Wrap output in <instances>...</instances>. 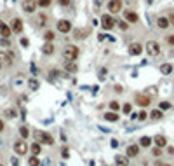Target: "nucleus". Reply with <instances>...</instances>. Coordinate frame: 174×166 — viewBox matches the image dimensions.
Returning <instances> with one entry per match:
<instances>
[{
	"label": "nucleus",
	"mask_w": 174,
	"mask_h": 166,
	"mask_svg": "<svg viewBox=\"0 0 174 166\" xmlns=\"http://www.w3.org/2000/svg\"><path fill=\"white\" fill-rule=\"evenodd\" d=\"M35 140L39 142V144H44V145H52L54 144V138H52L51 133H47V131H42V129H37L33 133Z\"/></svg>",
	"instance_id": "f257e3e1"
},
{
	"label": "nucleus",
	"mask_w": 174,
	"mask_h": 166,
	"mask_svg": "<svg viewBox=\"0 0 174 166\" xmlns=\"http://www.w3.org/2000/svg\"><path fill=\"white\" fill-rule=\"evenodd\" d=\"M78 54H80V49H78L77 46H66V47L63 49V58H65L66 61H75L78 58Z\"/></svg>",
	"instance_id": "f03ea898"
},
{
	"label": "nucleus",
	"mask_w": 174,
	"mask_h": 166,
	"mask_svg": "<svg viewBox=\"0 0 174 166\" xmlns=\"http://www.w3.org/2000/svg\"><path fill=\"white\" fill-rule=\"evenodd\" d=\"M160 44L157 42V40H148L146 42V52H148V56H152V58H157L158 54H160Z\"/></svg>",
	"instance_id": "7ed1b4c3"
},
{
	"label": "nucleus",
	"mask_w": 174,
	"mask_h": 166,
	"mask_svg": "<svg viewBox=\"0 0 174 166\" xmlns=\"http://www.w3.org/2000/svg\"><path fill=\"white\" fill-rule=\"evenodd\" d=\"M14 60H16V54L12 51H0V63L2 65L11 66L14 63Z\"/></svg>",
	"instance_id": "20e7f679"
},
{
	"label": "nucleus",
	"mask_w": 174,
	"mask_h": 166,
	"mask_svg": "<svg viewBox=\"0 0 174 166\" xmlns=\"http://www.w3.org/2000/svg\"><path fill=\"white\" fill-rule=\"evenodd\" d=\"M113 26H115V19H113V16L103 14V16H101V28H103V30H113Z\"/></svg>",
	"instance_id": "39448f33"
},
{
	"label": "nucleus",
	"mask_w": 174,
	"mask_h": 166,
	"mask_svg": "<svg viewBox=\"0 0 174 166\" xmlns=\"http://www.w3.org/2000/svg\"><path fill=\"white\" fill-rule=\"evenodd\" d=\"M56 28H57V32H61V33H70V32L73 30L71 21H68V19H59Z\"/></svg>",
	"instance_id": "423d86ee"
},
{
	"label": "nucleus",
	"mask_w": 174,
	"mask_h": 166,
	"mask_svg": "<svg viewBox=\"0 0 174 166\" xmlns=\"http://www.w3.org/2000/svg\"><path fill=\"white\" fill-rule=\"evenodd\" d=\"M14 152H16L17 156H26V152H28V144L25 142V138L14 144Z\"/></svg>",
	"instance_id": "0eeeda50"
},
{
	"label": "nucleus",
	"mask_w": 174,
	"mask_h": 166,
	"mask_svg": "<svg viewBox=\"0 0 174 166\" xmlns=\"http://www.w3.org/2000/svg\"><path fill=\"white\" fill-rule=\"evenodd\" d=\"M106 5H108V11L112 14H117L122 11V5H124V2L122 0H108L106 2Z\"/></svg>",
	"instance_id": "6e6552de"
},
{
	"label": "nucleus",
	"mask_w": 174,
	"mask_h": 166,
	"mask_svg": "<svg viewBox=\"0 0 174 166\" xmlns=\"http://www.w3.org/2000/svg\"><path fill=\"white\" fill-rule=\"evenodd\" d=\"M21 7H23V11H25V12L31 14V12H35V11H37L39 4H37V0H23Z\"/></svg>",
	"instance_id": "1a4fd4ad"
},
{
	"label": "nucleus",
	"mask_w": 174,
	"mask_h": 166,
	"mask_svg": "<svg viewBox=\"0 0 174 166\" xmlns=\"http://www.w3.org/2000/svg\"><path fill=\"white\" fill-rule=\"evenodd\" d=\"M127 52H129L130 56H139V54L143 52V46H141L139 42H132V44H129Z\"/></svg>",
	"instance_id": "9d476101"
},
{
	"label": "nucleus",
	"mask_w": 174,
	"mask_h": 166,
	"mask_svg": "<svg viewBox=\"0 0 174 166\" xmlns=\"http://www.w3.org/2000/svg\"><path fill=\"white\" fill-rule=\"evenodd\" d=\"M136 103H138L139 107H148V105L152 103V98L148 95H138L136 96Z\"/></svg>",
	"instance_id": "9b49d317"
},
{
	"label": "nucleus",
	"mask_w": 174,
	"mask_h": 166,
	"mask_svg": "<svg viewBox=\"0 0 174 166\" xmlns=\"http://www.w3.org/2000/svg\"><path fill=\"white\" fill-rule=\"evenodd\" d=\"M169 17L167 16H158L157 17V26L160 28V30H165V28H169Z\"/></svg>",
	"instance_id": "f8f14e48"
},
{
	"label": "nucleus",
	"mask_w": 174,
	"mask_h": 166,
	"mask_svg": "<svg viewBox=\"0 0 174 166\" xmlns=\"http://www.w3.org/2000/svg\"><path fill=\"white\" fill-rule=\"evenodd\" d=\"M54 51H56V46H54L52 42H45L42 46V52H44V54H47V56L54 54Z\"/></svg>",
	"instance_id": "ddd939ff"
},
{
	"label": "nucleus",
	"mask_w": 174,
	"mask_h": 166,
	"mask_svg": "<svg viewBox=\"0 0 174 166\" xmlns=\"http://www.w3.org/2000/svg\"><path fill=\"white\" fill-rule=\"evenodd\" d=\"M124 17H126L127 23H138V19H139L134 11H126V12H124Z\"/></svg>",
	"instance_id": "4468645a"
},
{
	"label": "nucleus",
	"mask_w": 174,
	"mask_h": 166,
	"mask_svg": "<svg viewBox=\"0 0 174 166\" xmlns=\"http://www.w3.org/2000/svg\"><path fill=\"white\" fill-rule=\"evenodd\" d=\"M126 154H127L129 157H136V156H139V145H136V144L129 145V147H127V150H126Z\"/></svg>",
	"instance_id": "2eb2a0df"
},
{
	"label": "nucleus",
	"mask_w": 174,
	"mask_h": 166,
	"mask_svg": "<svg viewBox=\"0 0 174 166\" xmlns=\"http://www.w3.org/2000/svg\"><path fill=\"white\" fill-rule=\"evenodd\" d=\"M11 28H12L14 33H21L23 32V21L19 19V17H16V19L12 21V25H11Z\"/></svg>",
	"instance_id": "dca6fc26"
},
{
	"label": "nucleus",
	"mask_w": 174,
	"mask_h": 166,
	"mask_svg": "<svg viewBox=\"0 0 174 166\" xmlns=\"http://www.w3.org/2000/svg\"><path fill=\"white\" fill-rule=\"evenodd\" d=\"M115 164L117 166H129V156H115Z\"/></svg>",
	"instance_id": "f3484780"
},
{
	"label": "nucleus",
	"mask_w": 174,
	"mask_h": 166,
	"mask_svg": "<svg viewBox=\"0 0 174 166\" xmlns=\"http://www.w3.org/2000/svg\"><path fill=\"white\" fill-rule=\"evenodd\" d=\"M153 142H155L157 147H165V145H167V138H165L164 135H155L153 136Z\"/></svg>",
	"instance_id": "a211bd4d"
},
{
	"label": "nucleus",
	"mask_w": 174,
	"mask_h": 166,
	"mask_svg": "<svg viewBox=\"0 0 174 166\" xmlns=\"http://www.w3.org/2000/svg\"><path fill=\"white\" fill-rule=\"evenodd\" d=\"M148 117L152 119V121H160V119L164 117V114H162L160 109H157V110H152V112L148 114Z\"/></svg>",
	"instance_id": "6ab92c4d"
},
{
	"label": "nucleus",
	"mask_w": 174,
	"mask_h": 166,
	"mask_svg": "<svg viewBox=\"0 0 174 166\" xmlns=\"http://www.w3.org/2000/svg\"><path fill=\"white\" fill-rule=\"evenodd\" d=\"M65 70L66 72H71V74H75L78 70V66H77V63L75 61H65Z\"/></svg>",
	"instance_id": "aec40b11"
},
{
	"label": "nucleus",
	"mask_w": 174,
	"mask_h": 166,
	"mask_svg": "<svg viewBox=\"0 0 174 166\" xmlns=\"http://www.w3.org/2000/svg\"><path fill=\"white\" fill-rule=\"evenodd\" d=\"M0 35H2V37H5V39H9V37L12 35V28H11V26H7V25H4L2 28H0Z\"/></svg>",
	"instance_id": "412c9836"
},
{
	"label": "nucleus",
	"mask_w": 174,
	"mask_h": 166,
	"mask_svg": "<svg viewBox=\"0 0 174 166\" xmlns=\"http://www.w3.org/2000/svg\"><path fill=\"white\" fill-rule=\"evenodd\" d=\"M171 72H172V65H171V63H164V65H160V74L162 75H169Z\"/></svg>",
	"instance_id": "4be33fe9"
},
{
	"label": "nucleus",
	"mask_w": 174,
	"mask_h": 166,
	"mask_svg": "<svg viewBox=\"0 0 174 166\" xmlns=\"http://www.w3.org/2000/svg\"><path fill=\"white\" fill-rule=\"evenodd\" d=\"M40 152H42V144L33 142V145H31V154H33V156H40Z\"/></svg>",
	"instance_id": "5701e85b"
},
{
	"label": "nucleus",
	"mask_w": 174,
	"mask_h": 166,
	"mask_svg": "<svg viewBox=\"0 0 174 166\" xmlns=\"http://www.w3.org/2000/svg\"><path fill=\"white\" fill-rule=\"evenodd\" d=\"M45 23H47V14H44V12L39 14L37 19H35V25H39V26H44Z\"/></svg>",
	"instance_id": "b1692460"
},
{
	"label": "nucleus",
	"mask_w": 174,
	"mask_h": 166,
	"mask_svg": "<svg viewBox=\"0 0 174 166\" xmlns=\"http://www.w3.org/2000/svg\"><path fill=\"white\" fill-rule=\"evenodd\" d=\"M104 119L110 121V122H117L118 121V114L117 112H106L104 114Z\"/></svg>",
	"instance_id": "393cba45"
},
{
	"label": "nucleus",
	"mask_w": 174,
	"mask_h": 166,
	"mask_svg": "<svg viewBox=\"0 0 174 166\" xmlns=\"http://www.w3.org/2000/svg\"><path fill=\"white\" fill-rule=\"evenodd\" d=\"M153 142V138H150V136H143V138L139 140V147H150Z\"/></svg>",
	"instance_id": "a878e982"
},
{
	"label": "nucleus",
	"mask_w": 174,
	"mask_h": 166,
	"mask_svg": "<svg viewBox=\"0 0 174 166\" xmlns=\"http://www.w3.org/2000/svg\"><path fill=\"white\" fill-rule=\"evenodd\" d=\"M28 166H40L39 156H33V154H31V156H30V159H28Z\"/></svg>",
	"instance_id": "bb28decb"
},
{
	"label": "nucleus",
	"mask_w": 174,
	"mask_h": 166,
	"mask_svg": "<svg viewBox=\"0 0 174 166\" xmlns=\"http://www.w3.org/2000/svg\"><path fill=\"white\" fill-rule=\"evenodd\" d=\"M54 39H56L54 32H45V33H44V40H45V42H52Z\"/></svg>",
	"instance_id": "cd10ccee"
},
{
	"label": "nucleus",
	"mask_w": 174,
	"mask_h": 166,
	"mask_svg": "<svg viewBox=\"0 0 174 166\" xmlns=\"http://www.w3.org/2000/svg\"><path fill=\"white\" fill-rule=\"evenodd\" d=\"M19 135H21L23 136V138H28V136H30V129H28V128H26V126H21V128H19Z\"/></svg>",
	"instance_id": "c85d7f7f"
},
{
	"label": "nucleus",
	"mask_w": 174,
	"mask_h": 166,
	"mask_svg": "<svg viewBox=\"0 0 174 166\" xmlns=\"http://www.w3.org/2000/svg\"><path fill=\"white\" fill-rule=\"evenodd\" d=\"M37 4H39V7H49L52 4V0H37Z\"/></svg>",
	"instance_id": "c756f323"
},
{
	"label": "nucleus",
	"mask_w": 174,
	"mask_h": 166,
	"mask_svg": "<svg viewBox=\"0 0 174 166\" xmlns=\"http://www.w3.org/2000/svg\"><path fill=\"white\" fill-rule=\"evenodd\" d=\"M28 86H30V89H39V82H37V79H30V82H28Z\"/></svg>",
	"instance_id": "7c9ffc66"
},
{
	"label": "nucleus",
	"mask_w": 174,
	"mask_h": 166,
	"mask_svg": "<svg viewBox=\"0 0 174 166\" xmlns=\"http://www.w3.org/2000/svg\"><path fill=\"white\" fill-rule=\"evenodd\" d=\"M138 119H139V121H146V119H148V112H146V110L138 112Z\"/></svg>",
	"instance_id": "2f4dec72"
},
{
	"label": "nucleus",
	"mask_w": 174,
	"mask_h": 166,
	"mask_svg": "<svg viewBox=\"0 0 174 166\" xmlns=\"http://www.w3.org/2000/svg\"><path fill=\"white\" fill-rule=\"evenodd\" d=\"M118 28H120L122 32L129 30V23H127V21H118Z\"/></svg>",
	"instance_id": "473e14b6"
},
{
	"label": "nucleus",
	"mask_w": 174,
	"mask_h": 166,
	"mask_svg": "<svg viewBox=\"0 0 174 166\" xmlns=\"http://www.w3.org/2000/svg\"><path fill=\"white\" fill-rule=\"evenodd\" d=\"M103 5H104V0H94V9L96 11H99Z\"/></svg>",
	"instance_id": "72a5a7b5"
},
{
	"label": "nucleus",
	"mask_w": 174,
	"mask_h": 166,
	"mask_svg": "<svg viewBox=\"0 0 174 166\" xmlns=\"http://www.w3.org/2000/svg\"><path fill=\"white\" fill-rule=\"evenodd\" d=\"M130 110H132V105L130 103H126L124 107H122V112L124 114H130Z\"/></svg>",
	"instance_id": "f704fd0d"
},
{
	"label": "nucleus",
	"mask_w": 174,
	"mask_h": 166,
	"mask_svg": "<svg viewBox=\"0 0 174 166\" xmlns=\"http://www.w3.org/2000/svg\"><path fill=\"white\" fill-rule=\"evenodd\" d=\"M0 46H2V47H9V46H11V42H9V39L2 37V39H0Z\"/></svg>",
	"instance_id": "c9c22d12"
},
{
	"label": "nucleus",
	"mask_w": 174,
	"mask_h": 166,
	"mask_svg": "<svg viewBox=\"0 0 174 166\" xmlns=\"http://www.w3.org/2000/svg\"><path fill=\"white\" fill-rule=\"evenodd\" d=\"M110 109H112L113 112H115V110L120 109V103H118V101H112V103H110Z\"/></svg>",
	"instance_id": "e433bc0d"
},
{
	"label": "nucleus",
	"mask_w": 174,
	"mask_h": 166,
	"mask_svg": "<svg viewBox=\"0 0 174 166\" xmlns=\"http://www.w3.org/2000/svg\"><path fill=\"white\" fill-rule=\"evenodd\" d=\"M57 77H59V70H51V75H49V79L52 81V79H57Z\"/></svg>",
	"instance_id": "4c0bfd02"
},
{
	"label": "nucleus",
	"mask_w": 174,
	"mask_h": 166,
	"mask_svg": "<svg viewBox=\"0 0 174 166\" xmlns=\"http://www.w3.org/2000/svg\"><path fill=\"white\" fill-rule=\"evenodd\" d=\"M167 109H171L169 101H160V110H167Z\"/></svg>",
	"instance_id": "58836bf2"
},
{
	"label": "nucleus",
	"mask_w": 174,
	"mask_h": 166,
	"mask_svg": "<svg viewBox=\"0 0 174 166\" xmlns=\"http://www.w3.org/2000/svg\"><path fill=\"white\" fill-rule=\"evenodd\" d=\"M153 156H155V157H160L162 156V147H155V149H153Z\"/></svg>",
	"instance_id": "ea45409f"
},
{
	"label": "nucleus",
	"mask_w": 174,
	"mask_h": 166,
	"mask_svg": "<svg viewBox=\"0 0 174 166\" xmlns=\"http://www.w3.org/2000/svg\"><path fill=\"white\" fill-rule=\"evenodd\" d=\"M19 44H21L23 47H28V46H30V40L26 39V37H23V39H21V40H19Z\"/></svg>",
	"instance_id": "a19ab883"
},
{
	"label": "nucleus",
	"mask_w": 174,
	"mask_h": 166,
	"mask_svg": "<svg viewBox=\"0 0 174 166\" xmlns=\"http://www.w3.org/2000/svg\"><path fill=\"white\" fill-rule=\"evenodd\" d=\"M165 42L169 44V46H174V35H167V39H165Z\"/></svg>",
	"instance_id": "79ce46f5"
},
{
	"label": "nucleus",
	"mask_w": 174,
	"mask_h": 166,
	"mask_svg": "<svg viewBox=\"0 0 174 166\" xmlns=\"http://www.w3.org/2000/svg\"><path fill=\"white\" fill-rule=\"evenodd\" d=\"M7 115H9V117H16V115H17V114H16V109L7 110Z\"/></svg>",
	"instance_id": "37998d69"
},
{
	"label": "nucleus",
	"mask_w": 174,
	"mask_h": 166,
	"mask_svg": "<svg viewBox=\"0 0 174 166\" xmlns=\"http://www.w3.org/2000/svg\"><path fill=\"white\" fill-rule=\"evenodd\" d=\"M68 149H66V147H63V150H61V156H63V157H65V159H66V157H68Z\"/></svg>",
	"instance_id": "c03bdc74"
},
{
	"label": "nucleus",
	"mask_w": 174,
	"mask_h": 166,
	"mask_svg": "<svg viewBox=\"0 0 174 166\" xmlns=\"http://www.w3.org/2000/svg\"><path fill=\"white\" fill-rule=\"evenodd\" d=\"M57 2H59V5H63V7H65V5H70V2H71V0H57Z\"/></svg>",
	"instance_id": "a18cd8bd"
},
{
	"label": "nucleus",
	"mask_w": 174,
	"mask_h": 166,
	"mask_svg": "<svg viewBox=\"0 0 174 166\" xmlns=\"http://www.w3.org/2000/svg\"><path fill=\"white\" fill-rule=\"evenodd\" d=\"M167 17H169V23H171V25H174V12H171Z\"/></svg>",
	"instance_id": "49530a36"
},
{
	"label": "nucleus",
	"mask_w": 174,
	"mask_h": 166,
	"mask_svg": "<svg viewBox=\"0 0 174 166\" xmlns=\"http://www.w3.org/2000/svg\"><path fill=\"white\" fill-rule=\"evenodd\" d=\"M31 74H33V75H37V74H39V72H37V66H35L33 63H31Z\"/></svg>",
	"instance_id": "de8ad7c7"
},
{
	"label": "nucleus",
	"mask_w": 174,
	"mask_h": 166,
	"mask_svg": "<svg viewBox=\"0 0 174 166\" xmlns=\"http://www.w3.org/2000/svg\"><path fill=\"white\" fill-rule=\"evenodd\" d=\"M2 131H4V121L0 119V133H2Z\"/></svg>",
	"instance_id": "09e8293b"
},
{
	"label": "nucleus",
	"mask_w": 174,
	"mask_h": 166,
	"mask_svg": "<svg viewBox=\"0 0 174 166\" xmlns=\"http://www.w3.org/2000/svg\"><path fill=\"white\" fill-rule=\"evenodd\" d=\"M157 166H172V164H167V163H160V164H157Z\"/></svg>",
	"instance_id": "8fccbe9b"
},
{
	"label": "nucleus",
	"mask_w": 174,
	"mask_h": 166,
	"mask_svg": "<svg viewBox=\"0 0 174 166\" xmlns=\"http://www.w3.org/2000/svg\"><path fill=\"white\" fill-rule=\"evenodd\" d=\"M2 26H4V23H2V21H0V28H2Z\"/></svg>",
	"instance_id": "3c124183"
},
{
	"label": "nucleus",
	"mask_w": 174,
	"mask_h": 166,
	"mask_svg": "<svg viewBox=\"0 0 174 166\" xmlns=\"http://www.w3.org/2000/svg\"><path fill=\"white\" fill-rule=\"evenodd\" d=\"M0 70H2V63H0Z\"/></svg>",
	"instance_id": "603ef678"
},
{
	"label": "nucleus",
	"mask_w": 174,
	"mask_h": 166,
	"mask_svg": "<svg viewBox=\"0 0 174 166\" xmlns=\"http://www.w3.org/2000/svg\"><path fill=\"white\" fill-rule=\"evenodd\" d=\"M0 166H4V164H2V163H0Z\"/></svg>",
	"instance_id": "864d4df0"
},
{
	"label": "nucleus",
	"mask_w": 174,
	"mask_h": 166,
	"mask_svg": "<svg viewBox=\"0 0 174 166\" xmlns=\"http://www.w3.org/2000/svg\"><path fill=\"white\" fill-rule=\"evenodd\" d=\"M172 54H174V52H172Z\"/></svg>",
	"instance_id": "5fc2aeb1"
}]
</instances>
